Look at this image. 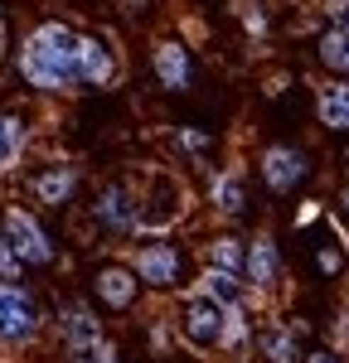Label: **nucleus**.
Here are the masks:
<instances>
[{"label": "nucleus", "mask_w": 349, "mask_h": 363, "mask_svg": "<svg viewBox=\"0 0 349 363\" xmlns=\"http://www.w3.org/2000/svg\"><path fill=\"white\" fill-rule=\"evenodd\" d=\"M316 54L330 73H349V25H330L316 39Z\"/></svg>", "instance_id": "obj_19"}, {"label": "nucleus", "mask_w": 349, "mask_h": 363, "mask_svg": "<svg viewBox=\"0 0 349 363\" xmlns=\"http://www.w3.org/2000/svg\"><path fill=\"white\" fill-rule=\"evenodd\" d=\"M174 140H179L189 155H204V150L214 145V140H209V131H199V126H179V131H174Z\"/></svg>", "instance_id": "obj_22"}, {"label": "nucleus", "mask_w": 349, "mask_h": 363, "mask_svg": "<svg viewBox=\"0 0 349 363\" xmlns=\"http://www.w3.org/2000/svg\"><path fill=\"white\" fill-rule=\"evenodd\" d=\"M316 116L330 131H349V83H325L316 92Z\"/></svg>", "instance_id": "obj_17"}, {"label": "nucleus", "mask_w": 349, "mask_h": 363, "mask_svg": "<svg viewBox=\"0 0 349 363\" xmlns=\"http://www.w3.org/2000/svg\"><path fill=\"white\" fill-rule=\"evenodd\" d=\"M0 233H5V242L15 247L20 257V267H54V238H49V228L39 223L34 213H29L25 203H5V213H0Z\"/></svg>", "instance_id": "obj_2"}, {"label": "nucleus", "mask_w": 349, "mask_h": 363, "mask_svg": "<svg viewBox=\"0 0 349 363\" xmlns=\"http://www.w3.org/2000/svg\"><path fill=\"white\" fill-rule=\"evenodd\" d=\"M58 335H63V349L68 354H87V349H97L102 344V320H97V310L87 306V301H63V310H58Z\"/></svg>", "instance_id": "obj_9"}, {"label": "nucleus", "mask_w": 349, "mask_h": 363, "mask_svg": "<svg viewBox=\"0 0 349 363\" xmlns=\"http://www.w3.org/2000/svg\"><path fill=\"white\" fill-rule=\"evenodd\" d=\"M150 73H155V83L165 87V92H189L194 83V54H189V44L184 39H155L150 44Z\"/></svg>", "instance_id": "obj_7"}, {"label": "nucleus", "mask_w": 349, "mask_h": 363, "mask_svg": "<svg viewBox=\"0 0 349 363\" xmlns=\"http://www.w3.org/2000/svg\"><path fill=\"white\" fill-rule=\"evenodd\" d=\"M25 140H29V131H25V121L15 112H0V174L10 165H20V155H25Z\"/></svg>", "instance_id": "obj_20"}, {"label": "nucleus", "mask_w": 349, "mask_h": 363, "mask_svg": "<svg viewBox=\"0 0 349 363\" xmlns=\"http://www.w3.org/2000/svg\"><path fill=\"white\" fill-rule=\"evenodd\" d=\"M209 203H214L218 218H243V213H248V179H243V169H223V174H214V184H209Z\"/></svg>", "instance_id": "obj_15"}, {"label": "nucleus", "mask_w": 349, "mask_h": 363, "mask_svg": "<svg viewBox=\"0 0 349 363\" xmlns=\"http://www.w3.org/2000/svg\"><path fill=\"white\" fill-rule=\"evenodd\" d=\"M330 15H335V25H349V0H330Z\"/></svg>", "instance_id": "obj_29"}, {"label": "nucleus", "mask_w": 349, "mask_h": 363, "mask_svg": "<svg viewBox=\"0 0 349 363\" xmlns=\"http://www.w3.org/2000/svg\"><path fill=\"white\" fill-rule=\"evenodd\" d=\"M316 218H320V203H306V208H301V213H296V228L316 223Z\"/></svg>", "instance_id": "obj_28"}, {"label": "nucleus", "mask_w": 349, "mask_h": 363, "mask_svg": "<svg viewBox=\"0 0 349 363\" xmlns=\"http://www.w3.org/2000/svg\"><path fill=\"white\" fill-rule=\"evenodd\" d=\"M253 339H257L262 363H301V359H306L301 344H296V330H291L287 320H267Z\"/></svg>", "instance_id": "obj_14"}, {"label": "nucleus", "mask_w": 349, "mask_h": 363, "mask_svg": "<svg viewBox=\"0 0 349 363\" xmlns=\"http://www.w3.org/2000/svg\"><path fill=\"white\" fill-rule=\"evenodd\" d=\"M301 363H345V359H340L335 349H311V354H306Z\"/></svg>", "instance_id": "obj_27"}, {"label": "nucleus", "mask_w": 349, "mask_h": 363, "mask_svg": "<svg viewBox=\"0 0 349 363\" xmlns=\"http://www.w3.org/2000/svg\"><path fill=\"white\" fill-rule=\"evenodd\" d=\"M39 306L20 281H0V344L15 349V344H29L39 335Z\"/></svg>", "instance_id": "obj_5"}, {"label": "nucleus", "mask_w": 349, "mask_h": 363, "mask_svg": "<svg viewBox=\"0 0 349 363\" xmlns=\"http://www.w3.org/2000/svg\"><path fill=\"white\" fill-rule=\"evenodd\" d=\"M257 169H262V184L272 194H291L306 174H311V155L301 145H267L257 155Z\"/></svg>", "instance_id": "obj_6"}, {"label": "nucleus", "mask_w": 349, "mask_h": 363, "mask_svg": "<svg viewBox=\"0 0 349 363\" xmlns=\"http://www.w3.org/2000/svg\"><path fill=\"white\" fill-rule=\"evenodd\" d=\"M199 291L214 301V306H223V310H233V306H243V301H248V286H243V277L218 272V267H204V272H199Z\"/></svg>", "instance_id": "obj_16"}, {"label": "nucleus", "mask_w": 349, "mask_h": 363, "mask_svg": "<svg viewBox=\"0 0 349 363\" xmlns=\"http://www.w3.org/2000/svg\"><path fill=\"white\" fill-rule=\"evenodd\" d=\"M0 39H5V5H0Z\"/></svg>", "instance_id": "obj_30"}, {"label": "nucleus", "mask_w": 349, "mask_h": 363, "mask_svg": "<svg viewBox=\"0 0 349 363\" xmlns=\"http://www.w3.org/2000/svg\"><path fill=\"white\" fill-rule=\"evenodd\" d=\"M78 165H44L29 174V194L39 199L44 208H63V203H73V189H78Z\"/></svg>", "instance_id": "obj_13"}, {"label": "nucleus", "mask_w": 349, "mask_h": 363, "mask_svg": "<svg viewBox=\"0 0 349 363\" xmlns=\"http://www.w3.org/2000/svg\"><path fill=\"white\" fill-rule=\"evenodd\" d=\"M340 203H345V213H349V189H345V194H340Z\"/></svg>", "instance_id": "obj_31"}, {"label": "nucleus", "mask_w": 349, "mask_h": 363, "mask_svg": "<svg viewBox=\"0 0 349 363\" xmlns=\"http://www.w3.org/2000/svg\"><path fill=\"white\" fill-rule=\"evenodd\" d=\"M68 363H116V349H112V339H102V344L87 349V354H68Z\"/></svg>", "instance_id": "obj_24"}, {"label": "nucleus", "mask_w": 349, "mask_h": 363, "mask_svg": "<svg viewBox=\"0 0 349 363\" xmlns=\"http://www.w3.org/2000/svg\"><path fill=\"white\" fill-rule=\"evenodd\" d=\"M116 78V49L102 34L78 29V87H107Z\"/></svg>", "instance_id": "obj_10"}, {"label": "nucleus", "mask_w": 349, "mask_h": 363, "mask_svg": "<svg viewBox=\"0 0 349 363\" xmlns=\"http://www.w3.org/2000/svg\"><path fill=\"white\" fill-rule=\"evenodd\" d=\"M92 223L102 228L107 238H136V223H141V199H136V189L121 184V179L102 184L97 199H92Z\"/></svg>", "instance_id": "obj_3"}, {"label": "nucleus", "mask_w": 349, "mask_h": 363, "mask_svg": "<svg viewBox=\"0 0 349 363\" xmlns=\"http://www.w3.org/2000/svg\"><path fill=\"white\" fill-rule=\"evenodd\" d=\"M179 335L189 339L194 349H218V335H223V306H214L204 291H189V296H184V310H179Z\"/></svg>", "instance_id": "obj_8"}, {"label": "nucleus", "mask_w": 349, "mask_h": 363, "mask_svg": "<svg viewBox=\"0 0 349 363\" xmlns=\"http://www.w3.org/2000/svg\"><path fill=\"white\" fill-rule=\"evenodd\" d=\"M282 277V247H277V238L272 233H257V238H248V257H243V286H253V291H272Z\"/></svg>", "instance_id": "obj_11"}, {"label": "nucleus", "mask_w": 349, "mask_h": 363, "mask_svg": "<svg viewBox=\"0 0 349 363\" xmlns=\"http://www.w3.org/2000/svg\"><path fill=\"white\" fill-rule=\"evenodd\" d=\"M243 25L253 29V34H267V15H262V5H248V10H243Z\"/></svg>", "instance_id": "obj_26"}, {"label": "nucleus", "mask_w": 349, "mask_h": 363, "mask_svg": "<svg viewBox=\"0 0 349 363\" xmlns=\"http://www.w3.org/2000/svg\"><path fill=\"white\" fill-rule=\"evenodd\" d=\"M248 344H253V320H248V306L223 310V335H218V349H228V354H243Z\"/></svg>", "instance_id": "obj_21"}, {"label": "nucleus", "mask_w": 349, "mask_h": 363, "mask_svg": "<svg viewBox=\"0 0 349 363\" xmlns=\"http://www.w3.org/2000/svg\"><path fill=\"white\" fill-rule=\"evenodd\" d=\"M25 277V267H20V257H15V247L5 242V233H0V281H20Z\"/></svg>", "instance_id": "obj_23"}, {"label": "nucleus", "mask_w": 349, "mask_h": 363, "mask_svg": "<svg viewBox=\"0 0 349 363\" xmlns=\"http://www.w3.org/2000/svg\"><path fill=\"white\" fill-rule=\"evenodd\" d=\"M316 267H320V272H325V277H335V272L345 267V257H340V252H335V247H325V252H316Z\"/></svg>", "instance_id": "obj_25"}, {"label": "nucleus", "mask_w": 349, "mask_h": 363, "mask_svg": "<svg viewBox=\"0 0 349 363\" xmlns=\"http://www.w3.org/2000/svg\"><path fill=\"white\" fill-rule=\"evenodd\" d=\"M15 68L34 92H78V29L63 25V20H44L20 39L15 49Z\"/></svg>", "instance_id": "obj_1"}, {"label": "nucleus", "mask_w": 349, "mask_h": 363, "mask_svg": "<svg viewBox=\"0 0 349 363\" xmlns=\"http://www.w3.org/2000/svg\"><path fill=\"white\" fill-rule=\"evenodd\" d=\"M243 257H248V242L233 238V233H218V238L204 242V267H218V272L243 277Z\"/></svg>", "instance_id": "obj_18"}, {"label": "nucleus", "mask_w": 349, "mask_h": 363, "mask_svg": "<svg viewBox=\"0 0 349 363\" xmlns=\"http://www.w3.org/2000/svg\"><path fill=\"white\" fill-rule=\"evenodd\" d=\"M165 363H189V359H165Z\"/></svg>", "instance_id": "obj_32"}, {"label": "nucleus", "mask_w": 349, "mask_h": 363, "mask_svg": "<svg viewBox=\"0 0 349 363\" xmlns=\"http://www.w3.org/2000/svg\"><path fill=\"white\" fill-rule=\"evenodd\" d=\"M131 272H136V281L150 286V291H174V286L184 281V252L174 247L170 238H150V242L136 247Z\"/></svg>", "instance_id": "obj_4"}, {"label": "nucleus", "mask_w": 349, "mask_h": 363, "mask_svg": "<svg viewBox=\"0 0 349 363\" xmlns=\"http://www.w3.org/2000/svg\"><path fill=\"white\" fill-rule=\"evenodd\" d=\"M92 296L107 310H131L136 296H141V281H136V272H131L126 262H107V267H97V277H92Z\"/></svg>", "instance_id": "obj_12"}]
</instances>
